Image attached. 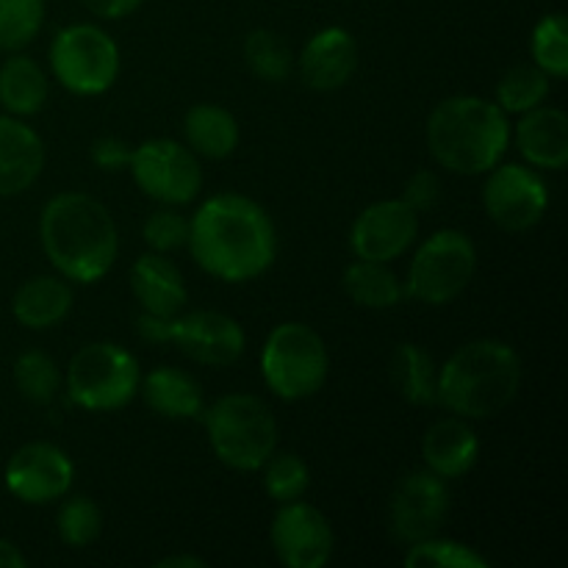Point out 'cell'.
<instances>
[{"label":"cell","instance_id":"obj_1","mask_svg":"<svg viewBox=\"0 0 568 568\" xmlns=\"http://www.w3.org/2000/svg\"><path fill=\"white\" fill-rule=\"evenodd\" d=\"M186 247L200 270L216 281H255L275 264V222L253 197L233 192L214 194L189 220Z\"/></svg>","mask_w":568,"mask_h":568},{"label":"cell","instance_id":"obj_2","mask_svg":"<svg viewBox=\"0 0 568 568\" xmlns=\"http://www.w3.org/2000/svg\"><path fill=\"white\" fill-rule=\"evenodd\" d=\"M39 239L53 270L72 283H98L114 266L120 233L109 209L92 194L61 192L39 216Z\"/></svg>","mask_w":568,"mask_h":568},{"label":"cell","instance_id":"obj_3","mask_svg":"<svg viewBox=\"0 0 568 568\" xmlns=\"http://www.w3.org/2000/svg\"><path fill=\"white\" fill-rule=\"evenodd\" d=\"M521 358L499 338H475L455 349L438 369L436 399L466 422L491 419L516 399Z\"/></svg>","mask_w":568,"mask_h":568},{"label":"cell","instance_id":"obj_4","mask_svg":"<svg viewBox=\"0 0 568 568\" xmlns=\"http://www.w3.org/2000/svg\"><path fill=\"white\" fill-rule=\"evenodd\" d=\"M510 144L508 114L494 100L453 94L427 116L430 155L458 175H486L503 161Z\"/></svg>","mask_w":568,"mask_h":568},{"label":"cell","instance_id":"obj_5","mask_svg":"<svg viewBox=\"0 0 568 568\" xmlns=\"http://www.w3.org/2000/svg\"><path fill=\"white\" fill-rule=\"evenodd\" d=\"M209 444L220 464L236 471H258L277 449V419L253 394H225L203 414Z\"/></svg>","mask_w":568,"mask_h":568},{"label":"cell","instance_id":"obj_6","mask_svg":"<svg viewBox=\"0 0 568 568\" xmlns=\"http://www.w3.org/2000/svg\"><path fill=\"white\" fill-rule=\"evenodd\" d=\"M331 355L325 338L305 322H283L266 336L261 349V375L266 388L286 403L308 399L325 386Z\"/></svg>","mask_w":568,"mask_h":568},{"label":"cell","instance_id":"obj_7","mask_svg":"<svg viewBox=\"0 0 568 568\" xmlns=\"http://www.w3.org/2000/svg\"><path fill=\"white\" fill-rule=\"evenodd\" d=\"M139 361L114 342L87 344L67 366V394L83 410L125 408L139 394Z\"/></svg>","mask_w":568,"mask_h":568},{"label":"cell","instance_id":"obj_8","mask_svg":"<svg viewBox=\"0 0 568 568\" xmlns=\"http://www.w3.org/2000/svg\"><path fill=\"white\" fill-rule=\"evenodd\" d=\"M477 270V247L464 231L444 227L416 247L405 297L422 305H447L466 292Z\"/></svg>","mask_w":568,"mask_h":568},{"label":"cell","instance_id":"obj_9","mask_svg":"<svg viewBox=\"0 0 568 568\" xmlns=\"http://www.w3.org/2000/svg\"><path fill=\"white\" fill-rule=\"evenodd\" d=\"M50 70L55 81L72 94L94 98L114 87L120 75V48L114 39L92 22L61 28L50 42Z\"/></svg>","mask_w":568,"mask_h":568},{"label":"cell","instance_id":"obj_10","mask_svg":"<svg viewBox=\"0 0 568 568\" xmlns=\"http://www.w3.org/2000/svg\"><path fill=\"white\" fill-rule=\"evenodd\" d=\"M133 183L161 205H189L203 189V166L186 144L175 139H148L131 155Z\"/></svg>","mask_w":568,"mask_h":568},{"label":"cell","instance_id":"obj_11","mask_svg":"<svg viewBox=\"0 0 568 568\" xmlns=\"http://www.w3.org/2000/svg\"><path fill=\"white\" fill-rule=\"evenodd\" d=\"M483 209L488 220L508 233L536 227L549 209V189L538 170L521 164H503L488 170L483 186Z\"/></svg>","mask_w":568,"mask_h":568},{"label":"cell","instance_id":"obj_12","mask_svg":"<svg viewBox=\"0 0 568 568\" xmlns=\"http://www.w3.org/2000/svg\"><path fill=\"white\" fill-rule=\"evenodd\" d=\"M449 486L444 477L425 471H408L394 486L392 503H388V519H392L394 538L403 544L425 541L438 536L449 516Z\"/></svg>","mask_w":568,"mask_h":568},{"label":"cell","instance_id":"obj_13","mask_svg":"<svg viewBox=\"0 0 568 568\" xmlns=\"http://www.w3.org/2000/svg\"><path fill=\"white\" fill-rule=\"evenodd\" d=\"M270 538L277 560L288 568L327 566L333 558V547H336V536H333L327 516L303 499L283 503L277 508Z\"/></svg>","mask_w":568,"mask_h":568},{"label":"cell","instance_id":"obj_14","mask_svg":"<svg viewBox=\"0 0 568 568\" xmlns=\"http://www.w3.org/2000/svg\"><path fill=\"white\" fill-rule=\"evenodd\" d=\"M75 480L70 455L48 442H31L17 449L3 471L11 497L26 505H48L64 497Z\"/></svg>","mask_w":568,"mask_h":568},{"label":"cell","instance_id":"obj_15","mask_svg":"<svg viewBox=\"0 0 568 568\" xmlns=\"http://www.w3.org/2000/svg\"><path fill=\"white\" fill-rule=\"evenodd\" d=\"M416 236H419V214L405 200H377L353 222L349 247L355 258L392 264L414 247Z\"/></svg>","mask_w":568,"mask_h":568},{"label":"cell","instance_id":"obj_16","mask_svg":"<svg viewBox=\"0 0 568 568\" xmlns=\"http://www.w3.org/2000/svg\"><path fill=\"white\" fill-rule=\"evenodd\" d=\"M172 344L200 366H231L247 347L244 327L222 311H192L175 316Z\"/></svg>","mask_w":568,"mask_h":568},{"label":"cell","instance_id":"obj_17","mask_svg":"<svg viewBox=\"0 0 568 568\" xmlns=\"http://www.w3.org/2000/svg\"><path fill=\"white\" fill-rule=\"evenodd\" d=\"M300 75L316 92H336L353 81L358 70V42L347 28H322L297 59Z\"/></svg>","mask_w":568,"mask_h":568},{"label":"cell","instance_id":"obj_18","mask_svg":"<svg viewBox=\"0 0 568 568\" xmlns=\"http://www.w3.org/2000/svg\"><path fill=\"white\" fill-rule=\"evenodd\" d=\"M44 170V142L20 116H0V197L28 192Z\"/></svg>","mask_w":568,"mask_h":568},{"label":"cell","instance_id":"obj_19","mask_svg":"<svg viewBox=\"0 0 568 568\" xmlns=\"http://www.w3.org/2000/svg\"><path fill=\"white\" fill-rule=\"evenodd\" d=\"M510 136L532 170L560 172L568 164V116L564 109L538 105L525 111Z\"/></svg>","mask_w":568,"mask_h":568},{"label":"cell","instance_id":"obj_20","mask_svg":"<svg viewBox=\"0 0 568 568\" xmlns=\"http://www.w3.org/2000/svg\"><path fill=\"white\" fill-rule=\"evenodd\" d=\"M422 458L433 475L444 480H458L466 471L475 469L480 458V438L460 416L438 419L436 425L427 427L422 438Z\"/></svg>","mask_w":568,"mask_h":568},{"label":"cell","instance_id":"obj_21","mask_svg":"<svg viewBox=\"0 0 568 568\" xmlns=\"http://www.w3.org/2000/svg\"><path fill=\"white\" fill-rule=\"evenodd\" d=\"M131 288L136 303L148 314L178 316L189 300L181 270L164 253H144L131 266Z\"/></svg>","mask_w":568,"mask_h":568},{"label":"cell","instance_id":"obj_22","mask_svg":"<svg viewBox=\"0 0 568 568\" xmlns=\"http://www.w3.org/2000/svg\"><path fill=\"white\" fill-rule=\"evenodd\" d=\"M139 394L153 414L164 419H203L205 394L197 377L178 366H155L139 383Z\"/></svg>","mask_w":568,"mask_h":568},{"label":"cell","instance_id":"obj_23","mask_svg":"<svg viewBox=\"0 0 568 568\" xmlns=\"http://www.w3.org/2000/svg\"><path fill=\"white\" fill-rule=\"evenodd\" d=\"M72 286L61 275H37L22 283L11 300V314L28 331H48L72 311Z\"/></svg>","mask_w":568,"mask_h":568},{"label":"cell","instance_id":"obj_24","mask_svg":"<svg viewBox=\"0 0 568 568\" xmlns=\"http://www.w3.org/2000/svg\"><path fill=\"white\" fill-rule=\"evenodd\" d=\"M183 136L194 155L222 161L236 153L239 122L225 105L197 103L183 116Z\"/></svg>","mask_w":568,"mask_h":568},{"label":"cell","instance_id":"obj_25","mask_svg":"<svg viewBox=\"0 0 568 568\" xmlns=\"http://www.w3.org/2000/svg\"><path fill=\"white\" fill-rule=\"evenodd\" d=\"M48 75L31 55L11 53L0 64V105L11 116H33L48 103Z\"/></svg>","mask_w":568,"mask_h":568},{"label":"cell","instance_id":"obj_26","mask_svg":"<svg viewBox=\"0 0 568 568\" xmlns=\"http://www.w3.org/2000/svg\"><path fill=\"white\" fill-rule=\"evenodd\" d=\"M344 292L355 305L369 311L397 308L405 300V286L383 261H353L344 270Z\"/></svg>","mask_w":568,"mask_h":568},{"label":"cell","instance_id":"obj_27","mask_svg":"<svg viewBox=\"0 0 568 568\" xmlns=\"http://www.w3.org/2000/svg\"><path fill=\"white\" fill-rule=\"evenodd\" d=\"M436 381L438 369L433 364V355L419 344H399L392 355V383L397 386L399 397L410 405H433L436 403Z\"/></svg>","mask_w":568,"mask_h":568},{"label":"cell","instance_id":"obj_28","mask_svg":"<svg viewBox=\"0 0 568 568\" xmlns=\"http://www.w3.org/2000/svg\"><path fill=\"white\" fill-rule=\"evenodd\" d=\"M244 61H247L250 72L266 83H283L292 78L294 72V53L281 33L270 31V28H255L244 39Z\"/></svg>","mask_w":568,"mask_h":568},{"label":"cell","instance_id":"obj_29","mask_svg":"<svg viewBox=\"0 0 568 568\" xmlns=\"http://www.w3.org/2000/svg\"><path fill=\"white\" fill-rule=\"evenodd\" d=\"M549 98V75L538 70L536 64H516L503 75L497 87V100L494 103L505 114H525V111L538 109Z\"/></svg>","mask_w":568,"mask_h":568},{"label":"cell","instance_id":"obj_30","mask_svg":"<svg viewBox=\"0 0 568 568\" xmlns=\"http://www.w3.org/2000/svg\"><path fill=\"white\" fill-rule=\"evenodd\" d=\"M14 386L28 403H53L61 386L59 366H55V361L50 358L48 353H42V349H26V353L14 361Z\"/></svg>","mask_w":568,"mask_h":568},{"label":"cell","instance_id":"obj_31","mask_svg":"<svg viewBox=\"0 0 568 568\" xmlns=\"http://www.w3.org/2000/svg\"><path fill=\"white\" fill-rule=\"evenodd\" d=\"M532 64L538 70L547 72L549 78H566L568 75V22L566 14L555 11V14L541 17L532 28L530 39Z\"/></svg>","mask_w":568,"mask_h":568},{"label":"cell","instance_id":"obj_32","mask_svg":"<svg viewBox=\"0 0 568 568\" xmlns=\"http://www.w3.org/2000/svg\"><path fill=\"white\" fill-rule=\"evenodd\" d=\"M403 564L408 568H491V560L483 558L477 549L438 536L410 544Z\"/></svg>","mask_w":568,"mask_h":568},{"label":"cell","instance_id":"obj_33","mask_svg":"<svg viewBox=\"0 0 568 568\" xmlns=\"http://www.w3.org/2000/svg\"><path fill=\"white\" fill-rule=\"evenodd\" d=\"M55 530H59V538L67 547H89L103 532V510L92 497H83V494L64 499L59 514H55Z\"/></svg>","mask_w":568,"mask_h":568},{"label":"cell","instance_id":"obj_34","mask_svg":"<svg viewBox=\"0 0 568 568\" xmlns=\"http://www.w3.org/2000/svg\"><path fill=\"white\" fill-rule=\"evenodd\" d=\"M44 9V0H0V50L28 48L42 31Z\"/></svg>","mask_w":568,"mask_h":568},{"label":"cell","instance_id":"obj_35","mask_svg":"<svg viewBox=\"0 0 568 568\" xmlns=\"http://www.w3.org/2000/svg\"><path fill=\"white\" fill-rule=\"evenodd\" d=\"M261 469H264V491L277 505L303 499L311 486L308 464L294 453H277L275 449Z\"/></svg>","mask_w":568,"mask_h":568},{"label":"cell","instance_id":"obj_36","mask_svg":"<svg viewBox=\"0 0 568 568\" xmlns=\"http://www.w3.org/2000/svg\"><path fill=\"white\" fill-rule=\"evenodd\" d=\"M142 236L153 253H175V250L186 247L189 242V220L178 214L172 205L153 211L142 227Z\"/></svg>","mask_w":568,"mask_h":568},{"label":"cell","instance_id":"obj_37","mask_svg":"<svg viewBox=\"0 0 568 568\" xmlns=\"http://www.w3.org/2000/svg\"><path fill=\"white\" fill-rule=\"evenodd\" d=\"M416 214H425V211L436 209L438 200H442V178L433 170H419L405 181L403 197Z\"/></svg>","mask_w":568,"mask_h":568},{"label":"cell","instance_id":"obj_38","mask_svg":"<svg viewBox=\"0 0 568 568\" xmlns=\"http://www.w3.org/2000/svg\"><path fill=\"white\" fill-rule=\"evenodd\" d=\"M133 148L120 136H100L92 142V161L98 170L120 172L131 164Z\"/></svg>","mask_w":568,"mask_h":568},{"label":"cell","instance_id":"obj_39","mask_svg":"<svg viewBox=\"0 0 568 568\" xmlns=\"http://www.w3.org/2000/svg\"><path fill=\"white\" fill-rule=\"evenodd\" d=\"M172 331H175V316H161V314H148L142 311L136 320V333L142 342L150 344H170Z\"/></svg>","mask_w":568,"mask_h":568},{"label":"cell","instance_id":"obj_40","mask_svg":"<svg viewBox=\"0 0 568 568\" xmlns=\"http://www.w3.org/2000/svg\"><path fill=\"white\" fill-rule=\"evenodd\" d=\"M87 6L89 14L100 17V20H122V17L133 14L144 0H81Z\"/></svg>","mask_w":568,"mask_h":568},{"label":"cell","instance_id":"obj_41","mask_svg":"<svg viewBox=\"0 0 568 568\" xmlns=\"http://www.w3.org/2000/svg\"><path fill=\"white\" fill-rule=\"evenodd\" d=\"M28 560L26 555L17 549V544L0 538V568H26Z\"/></svg>","mask_w":568,"mask_h":568},{"label":"cell","instance_id":"obj_42","mask_svg":"<svg viewBox=\"0 0 568 568\" xmlns=\"http://www.w3.org/2000/svg\"><path fill=\"white\" fill-rule=\"evenodd\" d=\"M155 568H205V560L194 558V555H170V558L159 560Z\"/></svg>","mask_w":568,"mask_h":568}]
</instances>
